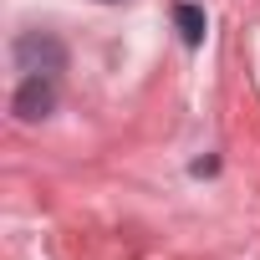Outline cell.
I'll return each mask as SVG.
<instances>
[{"label": "cell", "mask_w": 260, "mask_h": 260, "mask_svg": "<svg viewBox=\"0 0 260 260\" xmlns=\"http://www.w3.org/2000/svg\"><path fill=\"white\" fill-rule=\"evenodd\" d=\"M56 107V92H51V77H26L21 92H16V117L21 122H36Z\"/></svg>", "instance_id": "2"}, {"label": "cell", "mask_w": 260, "mask_h": 260, "mask_svg": "<svg viewBox=\"0 0 260 260\" xmlns=\"http://www.w3.org/2000/svg\"><path fill=\"white\" fill-rule=\"evenodd\" d=\"M16 67H21L26 77H56V72L67 67V46H61L56 36H46V31H26V36L16 41Z\"/></svg>", "instance_id": "1"}, {"label": "cell", "mask_w": 260, "mask_h": 260, "mask_svg": "<svg viewBox=\"0 0 260 260\" xmlns=\"http://www.w3.org/2000/svg\"><path fill=\"white\" fill-rule=\"evenodd\" d=\"M174 26H179L184 46H204V31H209V21H204V11H199V6L179 0V6H174Z\"/></svg>", "instance_id": "3"}]
</instances>
